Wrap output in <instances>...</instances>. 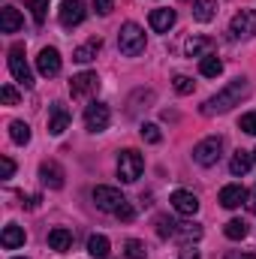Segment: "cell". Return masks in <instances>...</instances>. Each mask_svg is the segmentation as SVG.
Returning <instances> with one entry per match:
<instances>
[{"mask_svg":"<svg viewBox=\"0 0 256 259\" xmlns=\"http://www.w3.org/2000/svg\"><path fill=\"white\" fill-rule=\"evenodd\" d=\"M247 91H250V84H247V78H232L217 97H211L205 106H202V112L205 115H217V112H229L232 106H238L244 97H247Z\"/></svg>","mask_w":256,"mask_h":259,"instance_id":"1","label":"cell"},{"mask_svg":"<svg viewBox=\"0 0 256 259\" xmlns=\"http://www.w3.org/2000/svg\"><path fill=\"white\" fill-rule=\"evenodd\" d=\"M118 49H121V55H127V58H136V55L145 52V30H142L136 21H127V24L118 30Z\"/></svg>","mask_w":256,"mask_h":259,"instance_id":"2","label":"cell"},{"mask_svg":"<svg viewBox=\"0 0 256 259\" xmlns=\"http://www.w3.org/2000/svg\"><path fill=\"white\" fill-rule=\"evenodd\" d=\"M142 172H145V160H142V154L133 151V148L121 151V157H118V178L127 181V184H133V181L142 178Z\"/></svg>","mask_w":256,"mask_h":259,"instance_id":"3","label":"cell"},{"mask_svg":"<svg viewBox=\"0 0 256 259\" xmlns=\"http://www.w3.org/2000/svg\"><path fill=\"white\" fill-rule=\"evenodd\" d=\"M220 151H223V139H220V136H208V139H202V142L193 148V160H196L199 166H214V163L220 160Z\"/></svg>","mask_w":256,"mask_h":259,"instance_id":"4","label":"cell"},{"mask_svg":"<svg viewBox=\"0 0 256 259\" xmlns=\"http://www.w3.org/2000/svg\"><path fill=\"white\" fill-rule=\"evenodd\" d=\"M9 72H12V78L21 81L24 88L33 84V72H30L27 61H24V46H12V49H9Z\"/></svg>","mask_w":256,"mask_h":259,"instance_id":"5","label":"cell"},{"mask_svg":"<svg viewBox=\"0 0 256 259\" xmlns=\"http://www.w3.org/2000/svg\"><path fill=\"white\" fill-rule=\"evenodd\" d=\"M94 202H97V208L100 211H109V214H115L127 199H124V193L118 190V187H106V184H100V187H94Z\"/></svg>","mask_w":256,"mask_h":259,"instance_id":"6","label":"cell"},{"mask_svg":"<svg viewBox=\"0 0 256 259\" xmlns=\"http://www.w3.org/2000/svg\"><path fill=\"white\" fill-rule=\"evenodd\" d=\"M229 33L235 39H250V36H256V12L253 9L235 12V18L229 21Z\"/></svg>","mask_w":256,"mask_h":259,"instance_id":"7","label":"cell"},{"mask_svg":"<svg viewBox=\"0 0 256 259\" xmlns=\"http://www.w3.org/2000/svg\"><path fill=\"white\" fill-rule=\"evenodd\" d=\"M97 91H100V78H97V72H91V69L69 78V94H72L75 100H84V97H91V94H97Z\"/></svg>","mask_w":256,"mask_h":259,"instance_id":"8","label":"cell"},{"mask_svg":"<svg viewBox=\"0 0 256 259\" xmlns=\"http://www.w3.org/2000/svg\"><path fill=\"white\" fill-rule=\"evenodd\" d=\"M109 121H112V112H109L106 103H91L84 109V127L91 130V133H103V130L109 127Z\"/></svg>","mask_w":256,"mask_h":259,"instance_id":"9","label":"cell"},{"mask_svg":"<svg viewBox=\"0 0 256 259\" xmlns=\"http://www.w3.org/2000/svg\"><path fill=\"white\" fill-rule=\"evenodd\" d=\"M58 18L64 27H78L84 21V3L81 0H64L61 9H58Z\"/></svg>","mask_w":256,"mask_h":259,"instance_id":"10","label":"cell"},{"mask_svg":"<svg viewBox=\"0 0 256 259\" xmlns=\"http://www.w3.org/2000/svg\"><path fill=\"white\" fill-rule=\"evenodd\" d=\"M36 69H39V75H46V78H52V75H58L61 72V52L58 49H42L39 52V58H36Z\"/></svg>","mask_w":256,"mask_h":259,"instance_id":"11","label":"cell"},{"mask_svg":"<svg viewBox=\"0 0 256 259\" xmlns=\"http://www.w3.org/2000/svg\"><path fill=\"white\" fill-rule=\"evenodd\" d=\"M64 178H66L64 169H61L55 160H46V163L39 166V181H42L49 190H61V187H64Z\"/></svg>","mask_w":256,"mask_h":259,"instance_id":"12","label":"cell"},{"mask_svg":"<svg viewBox=\"0 0 256 259\" xmlns=\"http://www.w3.org/2000/svg\"><path fill=\"white\" fill-rule=\"evenodd\" d=\"M169 202H172V208H175L178 214H184V217H193V214L199 211V196L190 193V190H175Z\"/></svg>","mask_w":256,"mask_h":259,"instance_id":"13","label":"cell"},{"mask_svg":"<svg viewBox=\"0 0 256 259\" xmlns=\"http://www.w3.org/2000/svg\"><path fill=\"white\" fill-rule=\"evenodd\" d=\"M69 121H72V118H69V112H66L64 103H52V106H49V133H52V136H61V133L69 127Z\"/></svg>","mask_w":256,"mask_h":259,"instance_id":"14","label":"cell"},{"mask_svg":"<svg viewBox=\"0 0 256 259\" xmlns=\"http://www.w3.org/2000/svg\"><path fill=\"white\" fill-rule=\"evenodd\" d=\"M244 202H247V190L241 184H226L220 190V205L223 208H241Z\"/></svg>","mask_w":256,"mask_h":259,"instance_id":"15","label":"cell"},{"mask_svg":"<svg viewBox=\"0 0 256 259\" xmlns=\"http://www.w3.org/2000/svg\"><path fill=\"white\" fill-rule=\"evenodd\" d=\"M21 24H24L21 12H18L15 6H3V12H0V30H3V33H18Z\"/></svg>","mask_w":256,"mask_h":259,"instance_id":"16","label":"cell"},{"mask_svg":"<svg viewBox=\"0 0 256 259\" xmlns=\"http://www.w3.org/2000/svg\"><path fill=\"white\" fill-rule=\"evenodd\" d=\"M148 21L157 33H169V27L175 24V9H151Z\"/></svg>","mask_w":256,"mask_h":259,"instance_id":"17","label":"cell"},{"mask_svg":"<svg viewBox=\"0 0 256 259\" xmlns=\"http://www.w3.org/2000/svg\"><path fill=\"white\" fill-rule=\"evenodd\" d=\"M49 247L58 250V253H66V250L72 247V232L64 229V226H55V229L49 232Z\"/></svg>","mask_w":256,"mask_h":259,"instance_id":"18","label":"cell"},{"mask_svg":"<svg viewBox=\"0 0 256 259\" xmlns=\"http://www.w3.org/2000/svg\"><path fill=\"white\" fill-rule=\"evenodd\" d=\"M24 229L21 226H15V223H9L6 229H3V235H0V244L6 247V250H15V247H24Z\"/></svg>","mask_w":256,"mask_h":259,"instance_id":"19","label":"cell"},{"mask_svg":"<svg viewBox=\"0 0 256 259\" xmlns=\"http://www.w3.org/2000/svg\"><path fill=\"white\" fill-rule=\"evenodd\" d=\"M211 46H214V42H211L208 36H190V39L184 42V52H187V58H199V61H202L205 55H211Z\"/></svg>","mask_w":256,"mask_h":259,"instance_id":"20","label":"cell"},{"mask_svg":"<svg viewBox=\"0 0 256 259\" xmlns=\"http://www.w3.org/2000/svg\"><path fill=\"white\" fill-rule=\"evenodd\" d=\"M217 15V0H193V18L196 21H211Z\"/></svg>","mask_w":256,"mask_h":259,"instance_id":"21","label":"cell"},{"mask_svg":"<svg viewBox=\"0 0 256 259\" xmlns=\"http://www.w3.org/2000/svg\"><path fill=\"white\" fill-rule=\"evenodd\" d=\"M199 72H202L205 78H217V75L223 72V61L211 52V55H205V58L199 61Z\"/></svg>","mask_w":256,"mask_h":259,"instance_id":"22","label":"cell"},{"mask_svg":"<svg viewBox=\"0 0 256 259\" xmlns=\"http://www.w3.org/2000/svg\"><path fill=\"white\" fill-rule=\"evenodd\" d=\"M100 39H91V42H84V46H78L75 52H72V61H78V64H91L94 58H97V52H100Z\"/></svg>","mask_w":256,"mask_h":259,"instance_id":"23","label":"cell"},{"mask_svg":"<svg viewBox=\"0 0 256 259\" xmlns=\"http://www.w3.org/2000/svg\"><path fill=\"white\" fill-rule=\"evenodd\" d=\"M250 163H253V154H247V151H235L232 160H229V172L238 178V175H244V172L250 169Z\"/></svg>","mask_w":256,"mask_h":259,"instance_id":"24","label":"cell"},{"mask_svg":"<svg viewBox=\"0 0 256 259\" xmlns=\"http://www.w3.org/2000/svg\"><path fill=\"white\" fill-rule=\"evenodd\" d=\"M109 247H112V244H109L106 235H91V238H88V253L94 259H106L109 256Z\"/></svg>","mask_w":256,"mask_h":259,"instance_id":"25","label":"cell"},{"mask_svg":"<svg viewBox=\"0 0 256 259\" xmlns=\"http://www.w3.org/2000/svg\"><path fill=\"white\" fill-rule=\"evenodd\" d=\"M175 238H181L184 244L199 241V238H202V226H199V223H178V229H175Z\"/></svg>","mask_w":256,"mask_h":259,"instance_id":"26","label":"cell"},{"mask_svg":"<svg viewBox=\"0 0 256 259\" xmlns=\"http://www.w3.org/2000/svg\"><path fill=\"white\" fill-rule=\"evenodd\" d=\"M223 232H226L229 241H241V238H247V223L235 217V220H229V223L223 226Z\"/></svg>","mask_w":256,"mask_h":259,"instance_id":"27","label":"cell"},{"mask_svg":"<svg viewBox=\"0 0 256 259\" xmlns=\"http://www.w3.org/2000/svg\"><path fill=\"white\" fill-rule=\"evenodd\" d=\"M9 139H12L15 145H27V142H30V127H27L24 121H12V124H9Z\"/></svg>","mask_w":256,"mask_h":259,"instance_id":"28","label":"cell"},{"mask_svg":"<svg viewBox=\"0 0 256 259\" xmlns=\"http://www.w3.org/2000/svg\"><path fill=\"white\" fill-rule=\"evenodd\" d=\"M124 253H127V259H148V247H145V241L130 238L127 244H124Z\"/></svg>","mask_w":256,"mask_h":259,"instance_id":"29","label":"cell"},{"mask_svg":"<svg viewBox=\"0 0 256 259\" xmlns=\"http://www.w3.org/2000/svg\"><path fill=\"white\" fill-rule=\"evenodd\" d=\"M175 229H178V223L172 217H157V235L160 238H175Z\"/></svg>","mask_w":256,"mask_h":259,"instance_id":"30","label":"cell"},{"mask_svg":"<svg viewBox=\"0 0 256 259\" xmlns=\"http://www.w3.org/2000/svg\"><path fill=\"white\" fill-rule=\"evenodd\" d=\"M27 9L33 12V21H36V24H42V21H46V9H49V0H30V3H27Z\"/></svg>","mask_w":256,"mask_h":259,"instance_id":"31","label":"cell"},{"mask_svg":"<svg viewBox=\"0 0 256 259\" xmlns=\"http://www.w3.org/2000/svg\"><path fill=\"white\" fill-rule=\"evenodd\" d=\"M142 139H145V142H151V145H157V142L163 139V133H160L157 124H142Z\"/></svg>","mask_w":256,"mask_h":259,"instance_id":"32","label":"cell"},{"mask_svg":"<svg viewBox=\"0 0 256 259\" xmlns=\"http://www.w3.org/2000/svg\"><path fill=\"white\" fill-rule=\"evenodd\" d=\"M0 100H3V106H15L21 97H18V91H15L12 84H3V88H0Z\"/></svg>","mask_w":256,"mask_h":259,"instance_id":"33","label":"cell"},{"mask_svg":"<svg viewBox=\"0 0 256 259\" xmlns=\"http://www.w3.org/2000/svg\"><path fill=\"white\" fill-rule=\"evenodd\" d=\"M238 127L244 130V133H250V136H256V112H247V115H241Z\"/></svg>","mask_w":256,"mask_h":259,"instance_id":"34","label":"cell"},{"mask_svg":"<svg viewBox=\"0 0 256 259\" xmlns=\"http://www.w3.org/2000/svg\"><path fill=\"white\" fill-rule=\"evenodd\" d=\"M88 6H91L97 15H109V12H112V0H88Z\"/></svg>","mask_w":256,"mask_h":259,"instance_id":"35","label":"cell"},{"mask_svg":"<svg viewBox=\"0 0 256 259\" xmlns=\"http://www.w3.org/2000/svg\"><path fill=\"white\" fill-rule=\"evenodd\" d=\"M115 217H118V220H124V223H130V220L136 217V208H133L130 202H124V205H121V208L115 211Z\"/></svg>","mask_w":256,"mask_h":259,"instance_id":"36","label":"cell"},{"mask_svg":"<svg viewBox=\"0 0 256 259\" xmlns=\"http://www.w3.org/2000/svg\"><path fill=\"white\" fill-rule=\"evenodd\" d=\"M175 91H178V94H190L193 78H187V75H175Z\"/></svg>","mask_w":256,"mask_h":259,"instance_id":"37","label":"cell"},{"mask_svg":"<svg viewBox=\"0 0 256 259\" xmlns=\"http://www.w3.org/2000/svg\"><path fill=\"white\" fill-rule=\"evenodd\" d=\"M0 166H3V178H12V175H15V163H12L9 157H3Z\"/></svg>","mask_w":256,"mask_h":259,"instance_id":"38","label":"cell"},{"mask_svg":"<svg viewBox=\"0 0 256 259\" xmlns=\"http://www.w3.org/2000/svg\"><path fill=\"white\" fill-rule=\"evenodd\" d=\"M247 208H250V211H253V214H256V193H253V196L247 193Z\"/></svg>","mask_w":256,"mask_h":259,"instance_id":"39","label":"cell"},{"mask_svg":"<svg viewBox=\"0 0 256 259\" xmlns=\"http://www.w3.org/2000/svg\"><path fill=\"white\" fill-rule=\"evenodd\" d=\"M181 259H199V253H196V250H184V253H181Z\"/></svg>","mask_w":256,"mask_h":259,"instance_id":"40","label":"cell"},{"mask_svg":"<svg viewBox=\"0 0 256 259\" xmlns=\"http://www.w3.org/2000/svg\"><path fill=\"white\" fill-rule=\"evenodd\" d=\"M229 259H238V256H229ZM241 259H256V256H253V253H244Z\"/></svg>","mask_w":256,"mask_h":259,"instance_id":"41","label":"cell"},{"mask_svg":"<svg viewBox=\"0 0 256 259\" xmlns=\"http://www.w3.org/2000/svg\"><path fill=\"white\" fill-rule=\"evenodd\" d=\"M15 259H27V256H15Z\"/></svg>","mask_w":256,"mask_h":259,"instance_id":"42","label":"cell"},{"mask_svg":"<svg viewBox=\"0 0 256 259\" xmlns=\"http://www.w3.org/2000/svg\"><path fill=\"white\" fill-rule=\"evenodd\" d=\"M253 160H256V151H253Z\"/></svg>","mask_w":256,"mask_h":259,"instance_id":"43","label":"cell"}]
</instances>
